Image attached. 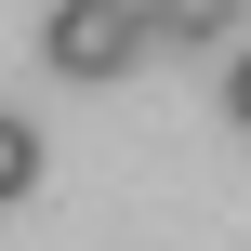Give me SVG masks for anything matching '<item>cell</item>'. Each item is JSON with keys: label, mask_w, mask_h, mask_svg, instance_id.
<instances>
[{"label": "cell", "mask_w": 251, "mask_h": 251, "mask_svg": "<svg viewBox=\"0 0 251 251\" xmlns=\"http://www.w3.org/2000/svg\"><path fill=\"white\" fill-rule=\"evenodd\" d=\"M225 106H238V119H251V53H238V66H225Z\"/></svg>", "instance_id": "4"}, {"label": "cell", "mask_w": 251, "mask_h": 251, "mask_svg": "<svg viewBox=\"0 0 251 251\" xmlns=\"http://www.w3.org/2000/svg\"><path fill=\"white\" fill-rule=\"evenodd\" d=\"M132 53H146V26H132L119 0H53V13H40V66H53V79H119Z\"/></svg>", "instance_id": "1"}, {"label": "cell", "mask_w": 251, "mask_h": 251, "mask_svg": "<svg viewBox=\"0 0 251 251\" xmlns=\"http://www.w3.org/2000/svg\"><path fill=\"white\" fill-rule=\"evenodd\" d=\"M26 185H40V132L0 106V199H26Z\"/></svg>", "instance_id": "3"}, {"label": "cell", "mask_w": 251, "mask_h": 251, "mask_svg": "<svg viewBox=\"0 0 251 251\" xmlns=\"http://www.w3.org/2000/svg\"><path fill=\"white\" fill-rule=\"evenodd\" d=\"M132 26H146V40H225V26H238V0H146Z\"/></svg>", "instance_id": "2"}]
</instances>
